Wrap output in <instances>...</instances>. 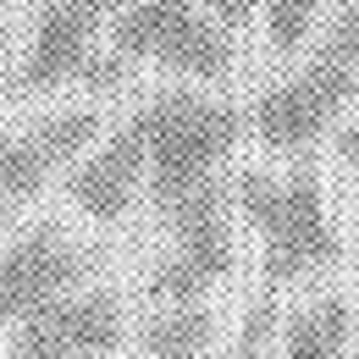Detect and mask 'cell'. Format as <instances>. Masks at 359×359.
I'll list each match as a JSON object with an SVG mask.
<instances>
[{
    "label": "cell",
    "instance_id": "4",
    "mask_svg": "<svg viewBox=\"0 0 359 359\" xmlns=\"http://www.w3.org/2000/svg\"><path fill=\"white\" fill-rule=\"evenodd\" d=\"M172 226V249L149 266L144 299L149 304H205L210 287H222L238 271V238H232V182L210 177L194 194L155 210Z\"/></svg>",
    "mask_w": 359,
    "mask_h": 359
},
{
    "label": "cell",
    "instance_id": "11",
    "mask_svg": "<svg viewBox=\"0 0 359 359\" xmlns=\"http://www.w3.org/2000/svg\"><path fill=\"white\" fill-rule=\"evenodd\" d=\"M354 326H359L354 304L343 293H320V299H310L287 315L276 359H343L348 343H354Z\"/></svg>",
    "mask_w": 359,
    "mask_h": 359
},
{
    "label": "cell",
    "instance_id": "6",
    "mask_svg": "<svg viewBox=\"0 0 359 359\" xmlns=\"http://www.w3.org/2000/svg\"><path fill=\"white\" fill-rule=\"evenodd\" d=\"M94 255L83 243H72L55 222L28 226L22 238L0 243V332H11L17 320L45 310L55 299L89 287Z\"/></svg>",
    "mask_w": 359,
    "mask_h": 359
},
{
    "label": "cell",
    "instance_id": "5",
    "mask_svg": "<svg viewBox=\"0 0 359 359\" xmlns=\"http://www.w3.org/2000/svg\"><path fill=\"white\" fill-rule=\"evenodd\" d=\"M105 28L111 55H122L128 67L155 61L199 83H222L232 72V39L199 0H122V11Z\"/></svg>",
    "mask_w": 359,
    "mask_h": 359
},
{
    "label": "cell",
    "instance_id": "3",
    "mask_svg": "<svg viewBox=\"0 0 359 359\" xmlns=\"http://www.w3.org/2000/svg\"><path fill=\"white\" fill-rule=\"evenodd\" d=\"M354 89H359V0H343L326 39L310 50V61L299 72L276 78L255 100V111H249L255 138L271 155L299 161L337 128V116L354 100Z\"/></svg>",
    "mask_w": 359,
    "mask_h": 359
},
{
    "label": "cell",
    "instance_id": "2",
    "mask_svg": "<svg viewBox=\"0 0 359 359\" xmlns=\"http://www.w3.org/2000/svg\"><path fill=\"white\" fill-rule=\"evenodd\" d=\"M232 210L260 232V276H266L260 293H282L287 282L337 266V255H343L310 155H299L287 166V177L238 172L232 177Z\"/></svg>",
    "mask_w": 359,
    "mask_h": 359
},
{
    "label": "cell",
    "instance_id": "8",
    "mask_svg": "<svg viewBox=\"0 0 359 359\" xmlns=\"http://www.w3.org/2000/svg\"><path fill=\"white\" fill-rule=\"evenodd\" d=\"M100 128H105V116L94 105H78V111H50L17 133H0V205L39 199L50 177H61L100 138Z\"/></svg>",
    "mask_w": 359,
    "mask_h": 359
},
{
    "label": "cell",
    "instance_id": "1",
    "mask_svg": "<svg viewBox=\"0 0 359 359\" xmlns=\"http://www.w3.org/2000/svg\"><path fill=\"white\" fill-rule=\"evenodd\" d=\"M144 133V194L155 210L194 194L199 182L222 177L232 149L243 144V111L232 100L199 89H161L133 111Z\"/></svg>",
    "mask_w": 359,
    "mask_h": 359
},
{
    "label": "cell",
    "instance_id": "14",
    "mask_svg": "<svg viewBox=\"0 0 359 359\" xmlns=\"http://www.w3.org/2000/svg\"><path fill=\"white\" fill-rule=\"evenodd\" d=\"M271 337H276V293H260L249 304V320H243V332H238V343H232L226 359H266Z\"/></svg>",
    "mask_w": 359,
    "mask_h": 359
},
{
    "label": "cell",
    "instance_id": "16",
    "mask_svg": "<svg viewBox=\"0 0 359 359\" xmlns=\"http://www.w3.org/2000/svg\"><path fill=\"white\" fill-rule=\"evenodd\" d=\"M205 6H210V17H216L222 28H243L249 11H255V0H205Z\"/></svg>",
    "mask_w": 359,
    "mask_h": 359
},
{
    "label": "cell",
    "instance_id": "9",
    "mask_svg": "<svg viewBox=\"0 0 359 359\" xmlns=\"http://www.w3.org/2000/svg\"><path fill=\"white\" fill-rule=\"evenodd\" d=\"M116 11H122V0H50L34 22V45H28L17 78H11V100L78 83L83 61L94 55V34Z\"/></svg>",
    "mask_w": 359,
    "mask_h": 359
},
{
    "label": "cell",
    "instance_id": "13",
    "mask_svg": "<svg viewBox=\"0 0 359 359\" xmlns=\"http://www.w3.org/2000/svg\"><path fill=\"white\" fill-rule=\"evenodd\" d=\"M320 6L326 0H266V45L276 55H293V50L310 39Z\"/></svg>",
    "mask_w": 359,
    "mask_h": 359
},
{
    "label": "cell",
    "instance_id": "7",
    "mask_svg": "<svg viewBox=\"0 0 359 359\" xmlns=\"http://www.w3.org/2000/svg\"><path fill=\"white\" fill-rule=\"evenodd\" d=\"M116 348H122V299L89 282L17 320L0 359H111Z\"/></svg>",
    "mask_w": 359,
    "mask_h": 359
},
{
    "label": "cell",
    "instance_id": "12",
    "mask_svg": "<svg viewBox=\"0 0 359 359\" xmlns=\"http://www.w3.org/2000/svg\"><path fill=\"white\" fill-rule=\"evenodd\" d=\"M144 359H205L216 348V310L210 304H155L138 320Z\"/></svg>",
    "mask_w": 359,
    "mask_h": 359
},
{
    "label": "cell",
    "instance_id": "10",
    "mask_svg": "<svg viewBox=\"0 0 359 359\" xmlns=\"http://www.w3.org/2000/svg\"><path fill=\"white\" fill-rule=\"evenodd\" d=\"M67 177V199L78 216L111 226L133 210V199L144 194V133L133 116H122L105 138H94L89 149L61 172Z\"/></svg>",
    "mask_w": 359,
    "mask_h": 359
},
{
    "label": "cell",
    "instance_id": "17",
    "mask_svg": "<svg viewBox=\"0 0 359 359\" xmlns=\"http://www.w3.org/2000/svg\"><path fill=\"white\" fill-rule=\"evenodd\" d=\"M6 226H11V205H0V232H6Z\"/></svg>",
    "mask_w": 359,
    "mask_h": 359
},
{
    "label": "cell",
    "instance_id": "15",
    "mask_svg": "<svg viewBox=\"0 0 359 359\" xmlns=\"http://www.w3.org/2000/svg\"><path fill=\"white\" fill-rule=\"evenodd\" d=\"M332 155H337V166L359 182V116L354 122H337V138H332Z\"/></svg>",
    "mask_w": 359,
    "mask_h": 359
}]
</instances>
